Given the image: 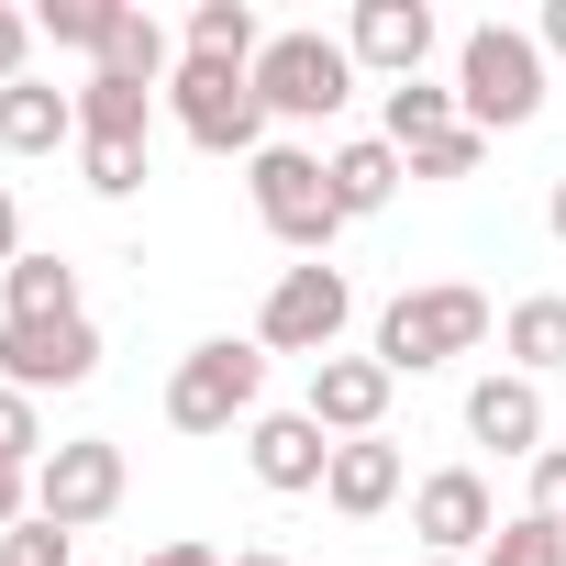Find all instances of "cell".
<instances>
[{
    "label": "cell",
    "mask_w": 566,
    "mask_h": 566,
    "mask_svg": "<svg viewBox=\"0 0 566 566\" xmlns=\"http://www.w3.org/2000/svg\"><path fill=\"white\" fill-rule=\"evenodd\" d=\"M489 345V290H467V277H433V290H400L389 312H378V367L389 378H433V367H455V356H478Z\"/></svg>",
    "instance_id": "cell-1"
},
{
    "label": "cell",
    "mask_w": 566,
    "mask_h": 566,
    "mask_svg": "<svg viewBox=\"0 0 566 566\" xmlns=\"http://www.w3.org/2000/svg\"><path fill=\"white\" fill-rule=\"evenodd\" d=\"M455 112L478 134H522L544 112V45L522 23H467L455 34Z\"/></svg>",
    "instance_id": "cell-2"
},
{
    "label": "cell",
    "mask_w": 566,
    "mask_h": 566,
    "mask_svg": "<svg viewBox=\"0 0 566 566\" xmlns=\"http://www.w3.org/2000/svg\"><path fill=\"white\" fill-rule=\"evenodd\" d=\"M255 411H266V345L255 334H211V345L178 356V378H167V422L178 433H233Z\"/></svg>",
    "instance_id": "cell-3"
},
{
    "label": "cell",
    "mask_w": 566,
    "mask_h": 566,
    "mask_svg": "<svg viewBox=\"0 0 566 566\" xmlns=\"http://www.w3.org/2000/svg\"><path fill=\"white\" fill-rule=\"evenodd\" d=\"M167 112H178V134L200 145V156H266V101H255V67H222V56H178V78H167Z\"/></svg>",
    "instance_id": "cell-4"
},
{
    "label": "cell",
    "mask_w": 566,
    "mask_h": 566,
    "mask_svg": "<svg viewBox=\"0 0 566 566\" xmlns=\"http://www.w3.org/2000/svg\"><path fill=\"white\" fill-rule=\"evenodd\" d=\"M244 189H255V222L290 244V255H334V233H345V211H334V178H323V156L312 145H266L255 167H244Z\"/></svg>",
    "instance_id": "cell-5"
},
{
    "label": "cell",
    "mask_w": 566,
    "mask_h": 566,
    "mask_svg": "<svg viewBox=\"0 0 566 566\" xmlns=\"http://www.w3.org/2000/svg\"><path fill=\"white\" fill-rule=\"evenodd\" d=\"M255 101H266V123H334V112L356 101V56H345V34H266V56H255Z\"/></svg>",
    "instance_id": "cell-6"
},
{
    "label": "cell",
    "mask_w": 566,
    "mask_h": 566,
    "mask_svg": "<svg viewBox=\"0 0 566 566\" xmlns=\"http://www.w3.org/2000/svg\"><path fill=\"white\" fill-rule=\"evenodd\" d=\"M345 323H356V290H345L334 255H323V266H277V290H266V312H255V345L323 367V356L345 345Z\"/></svg>",
    "instance_id": "cell-7"
},
{
    "label": "cell",
    "mask_w": 566,
    "mask_h": 566,
    "mask_svg": "<svg viewBox=\"0 0 566 566\" xmlns=\"http://www.w3.org/2000/svg\"><path fill=\"white\" fill-rule=\"evenodd\" d=\"M123 489H134V467H123V444H112V433L45 444V467H34V511H45L56 533H90V522H112V511H123Z\"/></svg>",
    "instance_id": "cell-8"
},
{
    "label": "cell",
    "mask_w": 566,
    "mask_h": 566,
    "mask_svg": "<svg viewBox=\"0 0 566 566\" xmlns=\"http://www.w3.org/2000/svg\"><path fill=\"white\" fill-rule=\"evenodd\" d=\"M0 378H12L23 400L90 389V378H101V323H90V312H67V323H0Z\"/></svg>",
    "instance_id": "cell-9"
},
{
    "label": "cell",
    "mask_w": 566,
    "mask_h": 566,
    "mask_svg": "<svg viewBox=\"0 0 566 566\" xmlns=\"http://www.w3.org/2000/svg\"><path fill=\"white\" fill-rule=\"evenodd\" d=\"M411 533H422V555H489V533H500V500H489V478L478 467H433V478H411Z\"/></svg>",
    "instance_id": "cell-10"
},
{
    "label": "cell",
    "mask_w": 566,
    "mask_h": 566,
    "mask_svg": "<svg viewBox=\"0 0 566 566\" xmlns=\"http://www.w3.org/2000/svg\"><path fill=\"white\" fill-rule=\"evenodd\" d=\"M389 389H400V378H389L378 356H323L312 389H301V411H312L334 444H367V433H389Z\"/></svg>",
    "instance_id": "cell-11"
},
{
    "label": "cell",
    "mask_w": 566,
    "mask_h": 566,
    "mask_svg": "<svg viewBox=\"0 0 566 566\" xmlns=\"http://www.w3.org/2000/svg\"><path fill=\"white\" fill-rule=\"evenodd\" d=\"M444 45V23H433V0H356V23H345V56L356 67H378L389 90L400 78H422V56Z\"/></svg>",
    "instance_id": "cell-12"
},
{
    "label": "cell",
    "mask_w": 566,
    "mask_h": 566,
    "mask_svg": "<svg viewBox=\"0 0 566 566\" xmlns=\"http://www.w3.org/2000/svg\"><path fill=\"white\" fill-rule=\"evenodd\" d=\"M244 467H255L277 500H301V489L334 478V433H323L312 411H255V422H244Z\"/></svg>",
    "instance_id": "cell-13"
},
{
    "label": "cell",
    "mask_w": 566,
    "mask_h": 566,
    "mask_svg": "<svg viewBox=\"0 0 566 566\" xmlns=\"http://www.w3.org/2000/svg\"><path fill=\"white\" fill-rule=\"evenodd\" d=\"M467 433L489 444V455H544V378H522V367H489L478 389H467Z\"/></svg>",
    "instance_id": "cell-14"
},
{
    "label": "cell",
    "mask_w": 566,
    "mask_h": 566,
    "mask_svg": "<svg viewBox=\"0 0 566 566\" xmlns=\"http://www.w3.org/2000/svg\"><path fill=\"white\" fill-rule=\"evenodd\" d=\"M56 145H78V90L12 78L0 90V156H56Z\"/></svg>",
    "instance_id": "cell-15"
},
{
    "label": "cell",
    "mask_w": 566,
    "mask_h": 566,
    "mask_svg": "<svg viewBox=\"0 0 566 566\" xmlns=\"http://www.w3.org/2000/svg\"><path fill=\"white\" fill-rule=\"evenodd\" d=\"M323 178H334V211H345V222H367V211H389V200H400L411 156H400L389 134H356V145H334V156H323Z\"/></svg>",
    "instance_id": "cell-16"
},
{
    "label": "cell",
    "mask_w": 566,
    "mask_h": 566,
    "mask_svg": "<svg viewBox=\"0 0 566 566\" xmlns=\"http://www.w3.org/2000/svg\"><path fill=\"white\" fill-rule=\"evenodd\" d=\"M400 489H411V467H400V444H389V433H367V444H334V478H323V500H334L345 522H378Z\"/></svg>",
    "instance_id": "cell-17"
},
{
    "label": "cell",
    "mask_w": 566,
    "mask_h": 566,
    "mask_svg": "<svg viewBox=\"0 0 566 566\" xmlns=\"http://www.w3.org/2000/svg\"><path fill=\"white\" fill-rule=\"evenodd\" d=\"M145 123H156V90H134V78H78V145H145Z\"/></svg>",
    "instance_id": "cell-18"
},
{
    "label": "cell",
    "mask_w": 566,
    "mask_h": 566,
    "mask_svg": "<svg viewBox=\"0 0 566 566\" xmlns=\"http://www.w3.org/2000/svg\"><path fill=\"white\" fill-rule=\"evenodd\" d=\"M500 356H511L522 378H555V367H566V301H555V290L511 301V312H500Z\"/></svg>",
    "instance_id": "cell-19"
},
{
    "label": "cell",
    "mask_w": 566,
    "mask_h": 566,
    "mask_svg": "<svg viewBox=\"0 0 566 566\" xmlns=\"http://www.w3.org/2000/svg\"><path fill=\"white\" fill-rule=\"evenodd\" d=\"M78 312V266L67 255H23L0 277V323H67Z\"/></svg>",
    "instance_id": "cell-20"
},
{
    "label": "cell",
    "mask_w": 566,
    "mask_h": 566,
    "mask_svg": "<svg viewBox=\"0 0 566 566\" xmlns=\"http://www.w3.org/2000/svg\"><path fill=\"white\" fill-rule=\"evenodd\" d=\"M101 78H134V90H156V101H167V78H178V56H167V23L123 0V23H112V45H101Z\"/></svg>",
    "instance_id": "cell-21"
},
{
    "label": "cell",
    "mask_w": 566,
    "mask_h": 566,
    "mask_svg": "<svg viewBox=\"0 0 566 566\" xmlns=\"http://www.w3.org/2000/svg\"><path fill=\"white\" fill-rule=\"evenodd\" d=\"M455 123H467V112H455V90H444V78H400V90H389V123H378V134H389V145L411 156V145H433V134H455Z\"/></svg>",
    "instance_id": "cell-22"
},
{
    "label": "cell",
    "mask_w": 566,
    "mask_h": 566,
    "mask_svg": "<svg viewBox=\"0 0 566 566\" xmlns=\"http://www.w3.org/2000/svg\"><path fill=\"white\" fill-rule=\"evenodd\" d=\"M189 56H222V67H255V56H266V23L244 12V0H200V12H189Z\"/></svg>",
    "instance_id": "cell-23"
},
{
    "label": "cell",
    "mask_w": 566,
    "mask_h": 566,
    "mask_svg": "<svg viewBox=\"0 0 566 566\" xmlns=\"http://www.w3.org/2000/svg\"><path fill=\"white\" fill-rule=\"evenodd\" d=\"M112 23H123V0H45V12H34V34H45V45H67V56H101V45H112Z\"/></svg>",
    "instance_id": "cell-24"
},
{
    "label": "cell",
    "mask_w": 566,
    "mask_h": 566,
    "mask_svg": "<svg viewBox=\"0 0 566 566\" xmlns=\"http://www.w3.org/2000/svg\"><path fill=\"white\" fill-rule=\"evenodd\" d=\"M478 566H566V533L522 511V522H500V533H489V555H478Z\"/></svg>",
    "instance_id": "cell-25"
},
{
    "label": "cell",
    "mask_w": 566,
    "mask_h": 566,
    "mask_svg": "<svg viewBox=\"0 0 566 566\" xmlns=\"http://www.w3.org/2000/svg\"><path fill=\"white\" fill-rule=\"evenodd\" d=\"M478 167H489V134H478V123H455V134L411 145V178H478Z\"/></svg>",
    "instance_id": "cell-26"
},
{
    "label": "cell",
    "mask_w": 566,
    "mask_h": 566,
    "mask_svg": "<svg viewBox=\"0 0 566 566\" xmlns=\"http://www.w3.org/2000/svg\"><path fill=\"white\" fill-rule=\"evenodd\" d=\"M0 467H45V411L0 378Z\"/></svg>",
    "instance_id": "cell-27"
},
{
    "label": "cell",
    "mask_w": 566,
    "mask_h": 566,
    "mask_svg": "<svg viewBox=\"0 0 566 566\" xmlns=\"http://www.w3.org/2000/svg\"><path fill=\"white\" fill-rule=\"evenodd\" d=\"M0 566H78V533H56V522L34 511L23 533H0Z\"/></svg>",
    "instance_id": "cell-28"
},
{
    "label": "cell",
    "mask_w": 566,
    "mask_h": 566,
    "mask_svg": "<svg viewBox=\"0 0 566 566\" xmlns=\"http://www.w3.org/2000/svg\"><path fill=\"white\" fill-rule=\"evenodd\" d=\"M78 167H90L101 200H134L145 189V145H78Z\"/></svg>",
    "instance_id": "cell-29"
},
{
    "label": "cell",
    "mask_w": 566,
    "mask_h": 566,
    "mask_svg": "<svg viewBox=\"0 0 566 566\" xmlns=\"http://www.w3.org/2000/svg\"><path fill=\"white\" fill-rule=\"evenodd\" d=\"M533 522H555V533H566V444H544V455H533Z\"/></svg>",
    "instance_id": "cell-30"
},
{
    "label": "cell",
    "mask_w": 566,
    "mask_h": 566,
    "mask_svg": "<svg viewBox=\"0 0 566 566\" xmlns=\"http://www.w3.org/2000/svg\"><path fill=\"white\" fill-rule=\"evenodd\" d=\"M23 56H34V12H12V0H0V90H12V78H34Z\"/></svg>",
    "instance_id": "cell-31"
},
{
    "label": "cell",
    "mask_w": 566,
    "mask_h": 566,
    "mask_svg": "<svg viewBox=\"0 0 566 566\" xmlns=\"http://www.w3.org/2000/svg\"><path fill=\"white\" fill-rule=\"evenodd\" d=\"M34 522V467H0V533Z\"/></svg>",
    "instance_id": "cell-32"
},
{
    "label": "cell",
    "mask_w": 566,
    "mask_h": 566,
    "mask_svg": "<svg viewBox=\"0 0 566 566\" xmlns=\"http://www.w3.org/2000/svg\"><path fill=\"white\" fill-rule=\"evenodd\" d=\"M23 255H34V244H23V200H12V189H0V277H12Z\"/></svg>",
    "instance_id": "cell-33"
},
{
    "label": "cell",
    "mask_w": 566,
    "mask_h": 566,
    "mask_svg": "<svg viewBox=\"0 0 566 566\" xmlns=\"http://www.w3.org/2000/svg\"><path fill=\"white\" fill-rule=\"evenodd\" d=\"M145 566H233V555H211V544H156Z\"/></svg>",
    "instance_id": "cell-34"
},
{
    "label": "cell",
    "mask_w": 566,
    "mask_h": 566,
    "mask_svg": "<svg viewBox=\"0 0 566 566\" xmlns=\"http://www.w3.org/2000/svg\"><path fill=\"white\" fill-rule=\"evenodd\" d=\"M533 45H544V56H566V0H544V23H533Z\"/></svg>",
    "instance_id": "cell-35"
},
{
    "label": "cell",
    "mask_w": 566,
    "mask_h": 566,
    "mask_svg": "<svg viewBox=\"0 0 566 566\" xmlns=\"http://www.w3.org/2000/svg\"><path fill=\"white\" fill-rule=\"evenodd\" d=\"M233 566H290V555H277V544H244V555H233Z\"/></svg>",
    "instance_id": "cell-36"
},
{
    "label": "cell",
    "mask_w": 566,
    "mask_h": 566,
    "mask_svg": "<svg viewBox=\"0 0 566 566\" xmlns=\"http://www.w3.org/2000/svg\"><path fill=\"white\" fill-rule=\"evenodd\" d=\"M544 222H555V244H566V178H555V200H544Z\"/></svg>",
    "instance_id": "cell-37"
},
{
    "label": "cell",
    "mask_w": 566,
    "mask_h": 566,
    "mask_svg": "<svg viewBox=\"0 0 566 566\" xmlns=\"http://www.w3.org/2000/svg\"><path fill=\"white\" fill-rule=\"evenodd\" d=\"M422 566H467V555H422Z\"/></svg>",
    "instance_id": "cell-38"
}]
</instances>
